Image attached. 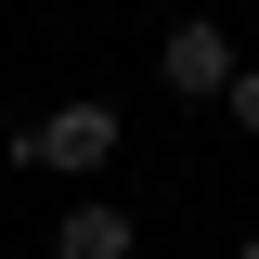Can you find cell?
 I'll return each instance as SVG.
<instances>
[{
    "label": "cell",
    "instance_id": "7a4b0ae2",
    "mask_svg": "<svg viewBox=\"0 0 259 259\" xmlns=\"http://www.w3.org/2000/svg\"><path fill=\"white\" fill-rule=\"evenodd\" d=\"M156 78H168V91H182V104H221L233 78H246V65H233V39L207 26V13H182V26L156 39Z\"/></svg>",
    "mask_w": 259,
    "mask_h": 259
},
{
    "label": "cell",
    "instance_id": "277c9868",
    "mask_svg": "<svg viewBox=\"0 0 259 259\" xmlns=\"http://www.w3.org/2000/svg\"><path fill=\"white\" fill-rule=\"evenodd\" d=\"M221 104H233V130H259V65H246V78H233Z\"/></svg>",
    "mask_w": 259,
    "mask_h": 259
},
{
    "label": "cell",
    "instance_id": "3957f363",
    "mask_svg": "<svg viewBox=\"0 0 259 259\" xmlns=\"http://www.w3.org/2000/svg\"><path fill=\"white\" fill-rule=\"evenodd\" d=\"M130 246H143V221H130L117 194H78V207L52 221V259H130Z\"/></svg>",
    "mask_w": 259,
    "mask_h": 259
},
{
    "label": "cell",
    "instance_id": "6da1fadb",
    "mask_svg": "<svg viewBox=\"0 0 259 259\" xmlns=\"http://www.w3.org/2000/svg\"><path fill=\"white\" fill-rule=\"evenodd\" d=\"M104 156H117V104H52L13 130V168H52V182H91Z\"/></svg>",
    "mask_w": 259,
    "mask_h": 259
},
{
    "label": "cell",
    "instance_id": "5b68a950",
    "mask_svg": "<svg viewBox=\"0 0 259 259\" xmlns=\"http://www.w3.org/2000/svg\"><path fill=\"white\" fill-rule=\"evenodd\" d=\"M233 259H259V233H246V246H233Z\"/></svg>",
    "mask_w": 259,
    "mask_h": 259
}]
</instances>
